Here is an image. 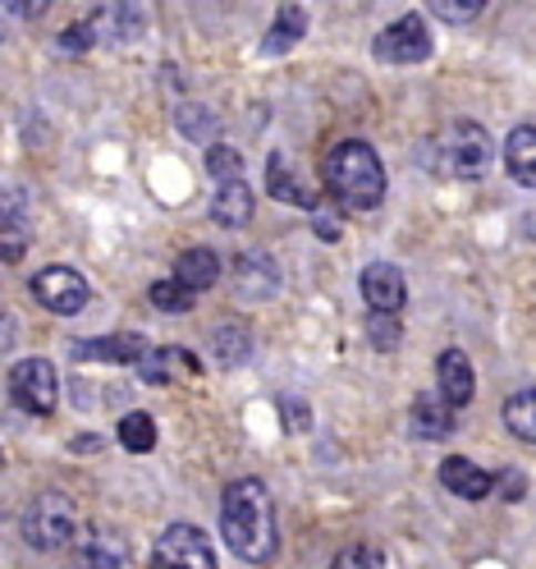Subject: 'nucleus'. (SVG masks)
<instances>
[{"label":"nucleus","mask_w":536,"mask_h":569,"mask_svg":"<svg viewBox=\"0 0 536 569\" xmlns=\"http://www.w3.org/2000/svg\"><path fill=\"white\" fill-rule=\"evenodd\" d=\"M221 532L225 547L247 560V565H266L280 547V528H275V506L271 491L257 478H234L221 496Z\"/></svg>","instance_id":"nucleus-1"},{"label":"nucleus","mask_w":536,"mask_h":569,"mask_svg":"<svg viewBox=\"0 0 536 569\" xmlns=\"http://www.w3.org/2000/svg\"><path fill=\"white\" fill-rule=\"evenodd\" d=\"M321 174H326V193L340 198L353 211H372L385 198V166H381V157L367 148V142H357V138L331 148Z\"/></svg>","instance_id":"nucleus-2"},{"label":"nucleus","mask_w":536,"mask_h":569,"mask_svg":"<svg viewBox=\"0 0 536 569\" xmlns=\"http://www.w3.org/2000/svg\"><path fill=\"white\" fill-rule=\"evenodd\" d=\"M426 148H432L426 166L449 174V180H477L491 166V133L473 120H454L436 142H426Z\"/></svg>","instance_id":"nucleus-3"},{"label":"nucleus","mask_w":536,"mask_h":569,"mask_svg":"<svg viewBox=\"0 0 536 569\" xmlns=\"http://www.w3.org/2000/svg\"><path fill=\"white\" fill-rule=\"evenodd\" d=\"M79 532V510L69 496L60 491H42L32 496L28 510H23V542L32 551H64L69 542H74Z\"/></svg>","instance_id":"nucleus-4"},{"label":"nucleus","mask_w":536,"mask_h":569,"mask_svg":"<svg viewBox=\"0 0 536 569\" xmlns=\"http://www.w3.org/2000/svg\"><path fill=\"white\" fill-rule=\"evenodd\" d=\"M152 569H221L211 538L193 523H170L156 547H152Z\"/></svg>","instance_id":"nucleus-5"},{"label":"nucleus","mask_w":536,"mask_h":569,"mask_svg":"<svg viewBox=\"0 0 536 569\" xmlns=\"http://www.w3.org/2000/svg\"><path fill=\"white\" fill-rule=\"evenodd\" d=\"M10 400L23 413L47 418L60 400V381H55V363L51 359H19L10 368Z\"/></svg>","instance_id":"nucleus-6"},{"label":"nucleus","mask_w":536,"mask_h":569,"mask_svg":"<svg viewBox=\"0 0 536 569\" xmlns=\"http://www.w3.org/2000/svg\"><path fill=\"white\" fill-rule=\"evenodd\" d=\"M432 51H436V38L422 14L395 19L376 38V60H385V64H422V60H432Z\"/></svg>","instance_id":"nucleus-7"},{"label":"nucleus","mask_w":536,"mask_h":569,"mask_svg":"<svg viewBox=\"0 0 536 569\" xmlns=\"http://www.w3.org/2000/svg\"><path fill=\"white\" fill-rule=\"evenodd\" d=\"M32 299L55 317H74L88 308V280L74 267H47L32 276Z\"/></svg>","instance_id":"nucleus-8"},{"label":"nucleus","mask_w":536,"mask_h":569,"mask_svg":"<svg viewBox=\"0 0 536 569\" xmlns=\"http://www.w3.org/2000/svg\"><path fill=\"white\" fill-rule=\"evenodd\" d=\"M357 290H363V303L372 312H400L408 299V280L395 262H372V267H363V276H357Z\"/></svg>","instance_id":"nucleus-9"},{"label":"nucleus","mask_w":536,"mask_h":569,"mask_svg":"<svg viewBox=\"0 0 536 569\" xmlns=\"http://www.w3.org/2000/svg\"><path fill=\"white\" fill-rule=\"evenodd\" d=\"M152 353V345L138 331H120V336H101V340H74L69 345V359H105V363H142Z\"/></svg>","instance_id":"nucleus-10"},{"label":"nucleus","mask_w":536,"mask_h":569,"mask_svg":"<svg viewBox=\"0 0 536 569\" xmlns=\"http://www.w3.org/2000/svg\"><path fill=\"white\" fill-rule=\"evenodd\" d=\"M436 377H441V400L449 409H463L473 405V390H477V377H473V359L463 349H445L436 359Z\"/></svg>","instance_id":"nucleus-11"},{"label":"nucleus","mask_w":536,"mask_h":569,"mask_svg":"<svg viewBox=\"0 0 536 569\" xmlns=\"http://www.w3.org/2000/svg\"><path fill=\"white\" fill-rule=\"evenodd\" d=\"M234 290L243 299H271L280 290V271L266 253H239L234 258Z\"/></svg>","instance_id":"nucleus-12"},{"label":"nucleus","mask_w":536,"mask_h":569,"mask_svg":"<svg viewBox=\"0 0 536 569\" xmlns=\"http://www.w3.org/2000/svg\"><path fill=\"white\" fill-rule=\"evenodd\" d=\"M441 487L454 491V496H463V501H482V496L495 491V478L482 465H473V459L449 455L445 465H441Z\"/></svg>","instance_id":"nucleus-13"},{"label":"nucleus","mask_w":536,"mask_h":569,"mask_svg":"<svg viewBox=\"0 0 536 569\" xmlns=\"http://www.w3.org/2000/svg\"><path fill=\"white\" fill-rule=\"evenodd\" d=\"M88 28H92L97 42H129L142 32V10L138 6H101L88 19Z\"/></svg>","instance_id":"nucleus-14"},{"label":"nucleus","mask_w":536,"mask_h":569,"mask_svg":"<svg viewBox=\"0 0 536 569\" xmlns=\"http://www.w3.org/2000/svg\"><path fill=\"white\" fill-rule=\"evenodd\" d=\"M408 427H413L417 441H449V432H454V409H449L445 400L436 405L432 396H417Z\"/></svg>","instance_id":"nucleus-15"},{"label":"nucleus","mask_w":536,"mask_h":569,"mask_svg":"<svg viewBox=\"0 0 536 569\" xmlns=\"http://www.w3.org/2000/svg\"><path fill=\"white\" fill-rule=\"evenodd\" d=\"M79 565L83 569H133V556H129L120 532H92V538L79 547Z\"/></svg>","instance_id":"nucleus-16"},{"label":"nucleus","mask_w":536,"mask_h":569,"mask_svg":"<svg viewBox=\"0 0 536 569\" xmlns=\"http://www.w3.org/2000/svg\"><path fill=\"white\" fill-rule=\"evenodd\" d=\"M505 166L523 189H536V124H518L505 142Z\"/></svg>","instance_id":"nucleus-17"},{"label":"nucleus","mask_w":536,"mask_h":569,"mask_svg":"<svg viewBox=\"0 0 536 569\" xmlns=\"http://www.w3.org/2000/svg\"><path fill=\"white\" fill-rule=\"evenodd\" d=\"M216 276H221V258L211 253V248H189V253H179V262H174V280L184 284V290H211L216 284Z\"/></svg>","instance_id":"nucleus-18"},{"label":"nucleus","mask_w":536,"mask_h":569,"mask_svg":"<svg viewBox=\"0 0 536 569\" xmlns=\"http://www.w3.org/2000/svg\"><path fill=\"white\" fill-rule=\"evenodd\" d=\"M211 217H216L225 230L247 226V221H253V189H247L243 180L221 184V189H216V198H211Z\"/></svg>","instance_id":"nucleus-19"},{"label":"nucleus","mask_w":536,"mask_h":569,"mask_svg":"<svg viewBox=\"0 0 536 569\" xmlns=\"http://www.w3.org/2000/svg\"><path fill=\"white\" fill-rule=\"evenodd\" d=\"M211 359H216L221 368H243L247 359H253V331L239 327V322H225L211 331Z\"/></svg>","instance_id":"nucleus-20"},{"label":"nucleus","mask_w":536,"mask_h":569,"mask_svg":"<svg viewBox=\"0 0 536 569\" xmlns=\"http://www.w3.org/2000/svg\"><path fill=\"white\" fill-rule=\"evenodd\" d=\"M303 32H307V10H303V6H280L275 23H271V32H266V42H262V51H266V56H284L290 47H299Z\"/></svg>","instance_id":"nucleus-21"},{"label":"nucleus","mask_w":536,"mask_h":569,"mask_svg":"<svg viewBox=\"0 0 536 569\" xmlns=\"http://www.w3.org/2000/svg\"><path fill=\"white\" fill-rule=\"evenodd\" d=\"M266 184H271V198H275V202L307 207V211H316V207H321V198H316V193L299 189L294 170H284V157H280V152H271V161H266Z\"/></svg>","instance_id":"nucleus-22"},{"label":"nucleus","mask_w":536,"mask_h":569,"mask_svg":"<svg viewBox=\"0 0 536 569\" xmlns=\"http://www.w3.org/2000/svg\"><path fill=\"white\" fill-rule=\"evenodd\" d=\"M142 381H152V386H165V381H174L179 372H198V359L189 349H152L148 359H142Z\"/></svg>","instance_id":"nucleus-23"},{"label":"nucleus","mask_w":536,"mask_h":569,"mask_svg":"<svg viewBox=\"0 0 536 569\" xmlns=\"http://www.w3.org/2000/svg\"><path fill=\"white\" fill-rule=\"evenodd\" d=\"M505 427L518 441L536 446V390H518V396L505 400Z\"/></svg>","instance_id":"nucleus-24"},{"label":"nucleus","mask_w":536,"mask_h":569,"mask_svg":"<svg viewBox=\"0 0 536 569\" xmlns=\"http://www.w3.org/2000/svg\"><path fill=\"white\" fill-rule=\"evenodd\" d=\"M28 248V217H23V193H6V262H19Z\"/></svg>","instance_id":"nucleus-25"},{"label":"nucleus","mask_w":536,"mask_h":569,"mask_svg":"<svg viewBox=\"0 0 536 569\" xmlns=\"http://www.w3.org/2000/svg\"><path fill=\"white\" fill-rule=\"evenodd\" d=\"M174 124H179V133H184V138H193V142L216 138V129H221L216 111H206V106H193V101H184V106H179V111H174Z\"/></svg>","instance_id":"nucleus-26"},{"label":"nucleus","mask_w":536,"mask_h":569,"mask_svg":"<svg viewBox=\"0 0 536 569\" xmlns=\"http://www.w3.org/2000/svg\"><path fill=\"white\" fill-rule=\"evenodd\" d=\"M120 446H124L129 455L156 450V422H152L148 413H124V418H120Z\"/></svg>","instance_id":"nucleus-27"},{"label":"nucleus","mask_w":536,"mask_h":569,"mask_svg":"<svg viewBox=\"0 0 536 569\" xmlns=\"http://www.w3.org/2000/svg\"><path fill=\"white\" fill-rule=\"evenodd\" d=\"M148 299H152V308H161V312H189L193 308V290H184L174 276L170 280H156L152 290H148Z\"/></svg>","instance_id":"nucleus-28"},{"label":"nucleus","mask_w":536,"mask_h":569,"mask_svg":"<svg viewBox=\"0 0 536 569\" xmlns=\"http://www.w3.org/2000/svg\"><path fill=\"white\" fill-rule=\"evenodd\" d=\"M206 170L216 174V184H234V180H243V157L234 148H225V142H216V148H206Z\"/></svg>","instance_id":"nucleus-29"},{"label":"nucleus","mask_w":536,"mask_h":569,"mask_svg":"<svg viewBox=\"0 0 536 569\" xmlns=\"http://www.w3.org/2000/svg\"><path fill=\"white\" fill-rule=\"evenodd\" d=\"M367 340L376 345V349H400V340H404V327H400V317L395 312H372V322H367Z\"/></svg>","instance_id":"nucleus-30"},{"label":"nucleus","mask_w":536,"mask_h":569,"mask_svg":"<svg viewBox=\"0 0 536 569\" xmlns=\"http://www.w3.org/2000/svg\"><path fill=\"white\" fill-rule=\"evenodd\" d=\"M486 10V0H432V14L445 23H473Z\"/></svg>","instance_id":"nucleus-31"},{"label":"nucleus","mask_w":536,"mask_h":569,"mask_svg":"<svg viewBox=\"0 0 536 569\" xmlns=\"http://www.w3.org/2000/svg\"><path fill=\"white\" fill-rule=\"evenodd\" d=\"M331 569H385V560L376 547H344Z\"/></svg>","instance_id":"nucleus-32"},{"label":"nucleus","mask_w":536,"mask_h":569,"mask_svg":"<svg viewBox=\"0 0 536 569\" xmlns=\"http://www.w3.org/2000/svg\"><path fill=\"white\" fill-rule=\"evenodd\" d=\"M88 47H97L92 28H88V19H83V23H69V28L60 32V51H64V56H83Z\"/></svg>","instance_id":"nucleus-33"},{"label":"nucleus","mask_w":536,"mask_h":569,"mask_svg":"<svg viewBox=\"0 0 536 569\" xmlns=\"http://www.w3.org/2000/svg\"><path fill=\"white\" fill-rule=\"evenodd\" d=\"M280 418H284V427H294V432H307V409H303V400H280Z\"/></svg>","instance_id":"nucleus-34"},{"label":"nucleus","mask_w":536,"mask_h":569,"mask_svg":"<svg viewBox=\"0 0 536 569\" xmlns=\"http://www.w3.org/2000/svg\"><path fill=\"white\" fill-rule=\"evenodd\" d=\"M495 487H499V496H505V501H518V496L527 491V482H523V473H518V469L495 473Z\"/></svg>","instance_id":"nucleus-35"},{"label":"nucleus","mask_w":536,"mask_h":569,"mask_svg":"<svg viewBox=\"0 0 536 569\" xmlns=\"http://www.w3.org/2000/svg\"><path fill=\"white\" fill-rule=\"evenodd\" d=\"M312 217H316V221H312V230H316L321 239H340V217H335L331 207H316Z\"/></svg>","instance_id":"nucleus-36"},{"label":"nucleus","mask_w":536,"mask_h":569,"mask_svg":"<svg viewBox=\"0 0 536 569\" xmlns=\"http://www.w3.org/2000/svg\"><path fill=\"white\" fill-rule=\"evenodd\" d=\"M97 446H101V437H79V441H74V450H83V455H92Z\"/></svg>","instance_id":"nucleus-37"}]
</instances>
